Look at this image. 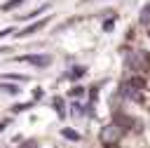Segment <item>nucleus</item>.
I'll return each instance as SVG.
<instances>
[{
  "mask_svg": "<svg viewBox=\"0 0 150 148\" xmlns=\"http://www.w3.org/2000/svg\"><path fill=\"white\" fill-rule=\"evenodd\" d=\"M122 134H124V132H122V127H120L117 122H110V125H105V127L101 129L98 139H101V143H103V146H110V148H112V146L122 139Z\"/></svg>",
  "mask_w": 150,
  "mask_h": 148,
  "instance_id": "1",
  "label": "nucleus"
},
{
  "mask_svg": "<svg viewBox=\"0 0 150 148\" xmlns=\"http://www.w3.org/2000/svg\"><path fill=\"white\" fill-rule=\"evenodd\" d=\"M124 68L127 70H145L148 68V54L145 52H141V49H136V52H129L127 54V61H124Z\"/></svg>",
  "mask_w": 150,
  "mask_h": 148,
  "instance_id": "2",
  "label": "nucleus"
},
{
  "mask_svg": "<svg viewBox=\"0 0 150 148\" xmlns=\"http://www.w3.org/2000/svg\"><path fill=\"white\" fill-rule=\"evenodd\" d=\"M16 61L28 63V66H35V68H47V66L52 63V56H49V54H23V56H19Z\"/></svg>",
  "mask_w": 150,
  "mask_h": 148,
  "instance_id": "3",
  "label": "nucleus"
},
{
  "mask_svg": "<svg viewBox=\"0 0 150 148\" xmlns=\"http://www.w3.org/2000/svg\"><path fill=\"white\" fill-rule=\"evenodd\" d=\"M117 92H120V96L127 99V101H141V99H143V92H141L138 87H134L131 82H122Z\"/></svg>",
  "mask_w": 150,
  "mask_h": 148,
  "instance_id": "4",
  "label": "nucleus"
},
{
  "mask_svg": "<svg viewBox=\"0 0 150 148\" xmlns=\"http://www.w3.org/2000/svg\"><path fill=\"white\" fill-rule=\"evenodd\" d=\"M47 21H49V16H47V19H40V21H35V23H30L28 28H23V31H19V38H26V35H30V33H35V31H40V28H45V26H47Z\"/></svg>",
  "mask_w": 150,
  "mask_h": 148,
  "instance_id": "5",
  "label": "nucleus"
},
{
  "mask_svg": "<svg viewBox=\"0 0 150 148\" xmlns=\"http://www.w3.org/2000/svg\"><path fill=\"white\" fill-rule=\"evenodd\" d=\"M61 136H63V139H68V141H80V134H77L75 129H68V127H63V129H61Z\"/></svg>",
  "mask_w": 150,
  "mask_h": 148,
  "instance_id": "6",
  "label": "nucleus"
},
{
  "mask_svg": "<svg viewBox=\"0 0 150 148\" xmlns=\"http://www.w3.org/2000/svg\"><path fill=\"white\" fill-rule=\"evenodd\" d=\"M23 2H26V0H7V2L0 5V9H2V12H9V9H16V7L23 5Z\"/></svg>",
  "mask_w": 150,
  "mask_h": 148,
  "instance_id": "7",
  "label": "nucleus"
},
{
  "mask_svg": "<svg viewBox=\"0 0 150 148\" xmlns=\"http://www.w3.org/2000/svg\"><path fill=\"white\" fill-rule=\"evenodd\" d=\"M138 19H141V23L143 26H150V2L141 9V14H138Z\"/></svg>",
  "mask_w": 150,
  "mask_h": 148,
  "instance_id": "8",
  "label": "nucleus"
},
{
  "mask_svg": "<svg viewBox=\"0 0 150 148\" xmlns=\"http://www.w3.org/2000/svg\"><path fill=\"white\" fill-rule=\"evenodd\" d=\"M0 78H2V80H16V82H26V80H28L26 75H19V73H2Z\"/></svg>",
  "mask_w": 150,
  "mask_h": 148,
  "instance_id": "9",
  "label": "nucleus"
},
{
  "mask_svg": "<svg viewBox=\"0 0 150 148\" xmlns=\"http://www.w3.org/2000/svg\"><path fill=\"white\" fill-rule=\"evenodd\" d=\"M127 82H131V85H134V87H138V89H143V87H145V80H143V75H131Z\"/></svg>",
  "mask_w": 150,
  "mask_h": 148,
  "instance_id": "10",
  "label": "nucleus"
},
{
  "mask_svg": "<svg viewBox=\"0 0 150 148\" xmlns=\"http://www.w3.org/2000/svg\"><path fill=\"white\" fill-rule=\"evenodd\" d=\"M0 92H7V94H19V87H16V85H2V82H0Z\"/></svg>",
  "mask_w": 150,
  "mask_h": 148,
  "instance_id": "11",
  "label": "nucleus"
},
{
  "mask_svg": "<svg viewBox=\"0 0 150 148\" xmlns=\"http://www.w3.org/2000/svg\"><path fill=\"white\" fill-rule=\"evenodd\" d=\"M45 9H47V5H40V7H38V9H33L30 14H26V19H33V16H38V14H40V12H45Z\"/></svg>",
  "mask_w": 150,
  "mask_h": 148,
  "instance_id": "12",
  "label": "nucleus"
},
{
  "mask_svg": "<svg viewBox=\"0 0 150 148\" xmlns=\"http://www.w3.org/2000/svg\"><path fill=\"white\" fill-rule=\"evenodd\" d=\"M54 106H56L59 115H61V117H66V110H63V103H61V99H56V101H54Z\"/></svg>",
  "mask_w": 150,
  "mask_h": 148,
  "instance_id": "13",
  "label": "nucleus"
},
{
  "mask_svg": "<svg viewBox=\"0 0 150 148\" xmlns=\"http://www.w3.org/2000/svg\"><path fill=\"white\" fill-rule=\"evenodd\" d=\"M84 94V87H73L70 89V96H82Z\"/></svg>",
  "mask_w": 150,
  "mask_h": 148,
  "instance_id": "14",
  "label": "nucleus"
},
{
  "mask_svg": "<svg viewBox=\"0 0 150 148\" xmlns=\"http://www.w3.org/2000/svg\"><path fill=\"white\" fill-rule=\"evenodd\" d=\"M12 33H14V28H12V26H9V28H2V31H0V38H5V35H12Z\"/></svg>",
  "mask_w": 150,
  "mask_h": 148,
  "instance_id": "15",
  "label": "nucleus"
},
{
  "mask_svg": "<svg viewBox=\"0 0 150 148\" xmlns=\"http://www.w3.org/2000/svg\"><path fill=\"white\" fill-rule=\"evenodd\" d=\"M112 23H115V21H112V19H108V21L103 23V31H112Z\"/></svg>",
  "mask_w": 150,
  "mask_h": 148,
  "instance_id": "16",
  "label": "nucleus"
},
{
  "mask_svg": "<svg viewBox=\"0 0 150 148\" xmlns=\"http://www.w3.org/2000/svg\"><path fill=\"white\" fill-rule=\"evenodd\" d=\"M7 49H9V47H0V54H5V52H7Z\"/></svg>",
  "mask_w": 150,
  "mask_h": 148,
  "instance_id": "17",
  "label": "nucleus"
},
{
  "mask_svg": "<svg viewBox=\"0 0 150 148\" xmlns=\"http://www.w3.org/2000/svg\"><path fill=\"white\" fill-rule=\"evenodd\" d=\"M148 35H150V26H148Z\"/></svg>",
  "mask_w": 150,
  "mask_h": 148,
  "instance_id": "18",
  "label": "nucleus"
},
{
  "mask_svg": "<svg viewBox=\"0 0 150 148\" xmlns=\"http://www.w3.org/2000/svg\"><path fill=\"white\" fill-rule=\"evenodd\" d=\"M82 2H89V0H82Z\"/></svg>",
  "mask_w": 150,
  "mask_h": 148,
  "instance_id": "19",
  "label": "nucleus"
}]
</instances>
